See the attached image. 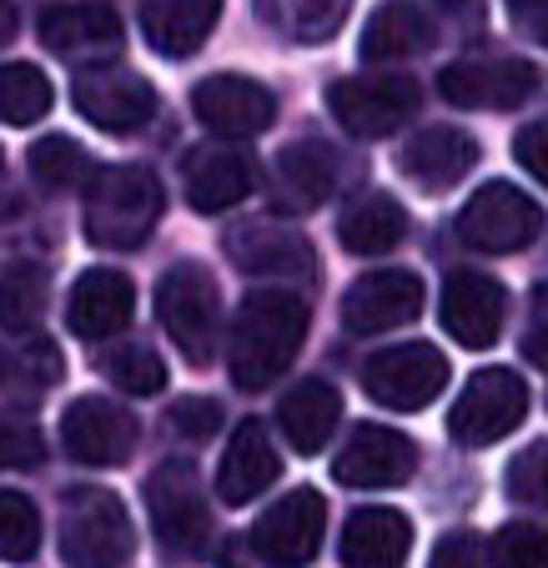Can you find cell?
I'll return each mask as SVG.
<instances>
[{
  "instance_id": "cell-1",
  "label": "cell",
  "mask_w": 548,
  "mask_h": 568,
  "mask_svg": "<svg viewBox=\"0 0 548 568\" xmlns=\"http://www.w3.org/2000/svg\"><path fill=\"white\" fill-rule=\"evenodd\" d=\"M307 343V302L287 287H257L242 297L237 322H232V383L242 393H267Z\"/></svg>"
},
{
  "instance_id": "cell-2",
  "label": "cell",
  "mask_w": 548,
  "mask_h": 568,
  "mask_svg": "<svg viewBox=\"0 0 548 568\" xmlns=\"http://www.w3.org/2000/svg\"><path fill=\"white\" fill-rule=\"evenodd\" d=\"M162 176L151 166H101L87 192V236L101 252H136L162 222Z\"/></svg>"
},
{
  "instance_id": "cell-3",
  "label": "cell",
  "mask_w": 548,
  "mask_h": 568,
  "mask_svg": "<svg viewBox=\"0 0 548 568\" xmlns=\"http://www.w3.org/2000/svg\"><path fill=\"white\" fill-rule=\"evenodd\" d=\"M156 317L192 367H212L222 343V292L202 262H172L156 282Z\"/></svg>"
},
{
  "instance_id": "cell-4",
  "label": "cell",
  "mask_w": 548,
  "mask_h": 568,
  "mask_svg": "<svg viewBox=\"0 0 548 568\" xmlns=\"http://www.w3.org/2000/svg\"><path fill=\"white\" fill-rule=\"evenodd\" d=\"M136 554L126 504L106 488H71L61 498V558L65 568H126Z\"/></svg>"
},
{
  "instance_id": "cell-5",
  "label": "cell",
  "mask_w": 548,
  "mask_h": 568,
  "mask_svg": "<svg viewBox=\"0 0 548 568\" xmlns=\"http://www.w3.org/2000/svg\"><path fill=\"white\" fill-rule=\"evenodd\" d=\"M141 498H146V514H151V534H156V544L166 554H182V558L202 554L206 534H212V508H206L196 463L186 458L156 463Z\"/></svg>"
},
{
  "instance_id": "cell-6",
  "label": "cell",
  "mask_w": 548,
  "mask_h": 568,
  "mask_svg": "<svg viewBox=\"0 0 548 568\" xmlns=\"http://www.w3.org/2000/svg\"><path fill=\"white\" fill-rule=\"evenodd\" d=\"M544 236V206L514 182H484L458 212V242L488 257H514Z\"/></svg>"
},
{
  "instance_id": "cell-7",
  "label": "cell",
  "mask_w": 548,
  "mask_h": 568,
  "mask_svg": "<svg viewBox=\"0 0 548 568\" xmlns=\"http://www.w3.org/2000/svg\"><path fill=\"white\" fill-rule=\"evenodd\" d=\"M423 106V87L413 75H353L327 87V111L357 141L398 136Z\"/></svg>"
},
{
  "instance_id": "cell-8",
  "label": "cell",
  "mask_w": 548,
  "mask_h": 568,
  "mask_svg": "<svg viewBox=\"0 0 548 568\" xmlns=\"http://www.w3.org/2000/svg\"><path fill=\"white\" fill-rule=\"evenodd\" d=\"M528 418V383L514 367H484L468 377L448 413V433L458 448H488L518 433Z\"/></svg>"
},
{
  "instance_id": "cell-9",
  "label": "cell",
  "mask_w": 548,
  "mask_h": 568,
  "mask_svg": "<svg viewBox=\"0 0 548 568\" xmlns=\"http://www.w3.org/2000/svg\"><path fill=\"white\" fill-rule=\"evenodd\" d=\"M363 387L373 403H383L393 413H423L448 387V357L433 343L383 347L363 363Z\"/></svg>"
},
{
  "instance_id": "cell-10",
  "label": "cell",
  "mask_w": 548,
  "mask_h": 568,
  "mask_svg": "<svg viewBox=\"0 0 548 568\" xmlns=\"http://www.w3.org/2000/svg\"><path fill=\"white\" fill-rule=\"evenodd\" d=\"M71 101L106 136H136L156 116V87L136 71H121V65H81Z\"/></svg>"
},
{
  "instance_id": "cell-11",
  "label": "cell",
  "mask_w": 548,
  "mask_h": 568,
  "mask_svg": "<svg viewBox=\"0 0 548 568\" xmlns=\"http://www.w3.org/2000/svg\"><path fill=\"white\" fill-rule=\"evenodd\" d=\"M327 528V504L317 488H292L282 494V504H272L267 514L252 524V554L267 568H307L323 548Z\"/></svg>"
},
{
  "instance_id": "cell-12",
  "label": "cell",
  "mask_w": 548,
  "mask_h": 568,
  "mask_svg": "<svg viewBox=\"0 0 548 568\" xmlns=\"http://www.w3.org/2000/svg\"><path fill=\"white\" fill-rule=\"evenodd\" d=\"M141 423L131 408L111 403V397H75L61 413V443L65 458L81 468H121L136 453Z\"/></svg>"
},
{
  "instance_id": "cell-13",
  "label": "cell",
  "mask_w": 548,
  "mask_h": 568,
  "mask_svg": "<svg viewBox=\"0 0 548 568\" xmlns=\"http://www.w3.org/2000/svg\"><path fill=\"white\" fill-rule=\"evenodd\" d=\"M438 91L458 111H518L538 91V71L524 55H474L438 75Z\"/></svg>"
},
{
  "instance_id": "cell-14",
  "label": "cell",
  "mask_w": 548,
  "mask_h": 568,
  "mask_svg": "<svg viewBox=\"0 0 548 568\" xmlns=\"http://www.w3.org/2000/svg\"><path fill=\"white\" fill-rule=\"evenodd\" d=\"M438 317L448 327V337L468 353H484L504 337V322H508V292L498 277L474 267H458L448 272L443 282V302H438Z\"/></svg>"
},
{
  "instance_id": "cell-15",
  "label": "cell",
  "mask_w": 548,
  "mask_h": 568,
  "mask_svg": "<svg viewBox=\"0 0 548 568\" xmlns=\"http://www.w3.org/2000/svg\"><path fill=\"white\" fill-rule=\"evenodd\" d=\"M413 473H418V443L383 423H363L333 458V483L343 488H403Z\"/></svg>"
},
{
  "instance_id": "cell-16",
  "label": "cell",
  "mask_w": 548,
  "mask_h": 568,
  "mask_svg": "<svg viewBox=\"0 0 548 568\" xmlns=\"http://www.w3.org/2000/svg\"><path fill=\"white\" fill-rule=\"evenodd\" d=\"M226 257L237 262L247 277H267V282H307L317 272V252L312 242L287 222H242L237 232L226 236Z\"/></svg>"
},
{
  "instance_id": "cell-17",
  "label": "cell",
  "mask_w": 548,
  "mask_h": 568,
  "mask_svg": "<svg viewBox=\"0 0 548 568\" xmlns=\"http://www.w3.org/2000/svg\"><path fill=\"white\" fill-rule=\"evenodd\" d=\"M192 111L202 126H212L216 136H232V141H247V136H262V131L277 121V97H272L262 81L252 75H206L196 81L192 91Z\"/></svg>"
},
{
  "instance_id": "cell-18",
  "label": "cell",
  "mask_w": 548,
  "mask_h": 568,
  "mask_svg": "<svg viewBox=\"0 0 548 568\" xmlns=\"http://www.w3.org/2000/svg\"><path fill=\"white\" fill-rule=\"evenodd\" d=\"M423 312V282L418 272L387 267V272H367L347 287L343 297V327L353 337H377L393 333L403 322H413Z\"/></svg>"
},
{
  "instance_id": "cell-19",
  "label": "cell",
  "mask_w": 548,
  "mask_h": 568,
  "mask_svg": "<svg viewBox=\"0 0 548 568\" xmlns=\"http://www.w3.org/2000/svg\"><path fill=\"white\" fill-rule=\"evenodd\" d=\"M257 186V161L242 146H196L182 161V192L192 202V212L222 216L237 202H247Z\"/></svg>"
},
{
  "instance_id": "cell-20",
  "label": "cell",
  "mask_w": 548,
  "mask_h": 568,
  "mask_svg": "<svg viewBox=\"0 0 548 568\" xmlns=\"http://www.w3.org/2000/svg\"><path fill=\"white\" fill-rule=\"evenodd\" d=\"M35 31L45 51L75 65H106L126 41V26L111 6H51Z\"/></svg>"
},
{
  "instance_id": "cell-21",
  "label": "cell",
  "mask_w": 548,
  "mask_h": 568,
  "mask_svg": "<svg viewBox=\"0 0 548 568\" xmlns=\"http://www.w3.org/2000/svg\"><path fill=\"white\" fill-rule=\"evenodd\" d=\"M337 172H343V161L327 141H292L272 161V206L277 212H317L323 202H333Z\"/></svg>"
},
{
  "instance_id": "cell-22",
  "label": "cell",
  "mask_w": 548,
  "mask_h": 568,
  "mask_svg": "<svg viewBox=\"0 0 548 568\" xmlns=\"http://www.w3.org/2000/svg\"><path fill=\"white\" fill-rule=\"evenodd\" d=\"M131 312H136V287L116 267H87L65 302V322L81 343H106V337L126 333Z\"/></svg>"
},
{
  "instance_id": "cell-23",
  "label": "cell",
  "mask_w": 548,
  "mask_h": 568,
  "mask_svg": "<svg viewBox=\"0 0 548 568\" xmlns=\"http://www.w3.org/2000/svg\"><path fill=\"white\" fill-rule=\"evenodd\" d=\"M474 166H478V141L463 126H423L398 151V172L423 192H448Z\"/></svg>"
},
{
  "instance_id": "cell-24",
  "label": "cell",
  "mask_w": 548,
  "mask_h": 568,
  "mask_svg": "<svg viewBox=\"0 0 548 568\" xmlns=\"http://www.w3.org/2000/svg\"><path fill=\"white\" fill-rule=\"evenodd\" d=\"M277 478H282L277 443H272L267 423L247 418L237 433H232V443H226V453H222V468H216V498L232 504V508H242V504H252V498L267 494Z\"/></svg>"
},
{
  "instance_id": "cell-25",
  "label": "cell",
  "mask_w": 548,
  "mask_h": 568,
  "mask_svg": "<svg viewBox=\"0 0 548 568\" xmlns=\"http://www.w3.org/2000/svg\"><path fill=\"white\" fill-rule=\"evenodd\" d=\"M433 41H438V26L428 21L423 6H413V0H387V6H377V11L367 16L357 55H363L367 65H403V61H413V55L433 51Z\"/></svg>"
},
{
  "instance_id": "cell-26",
  "label": "cell",
  "mask_w": 548,
  "mask_h": 568,
  "mask_svg": "<svg viewBox=\"0 0 548 568\" xmlns=\"http://www.w3.org/2000/svg\"><path fill=\"white\" fill-rule=\"evenodd\" d=\"M222 21V0H141V31L151 51L166 61H186L206 45Z\"/></svg>"
},
{
  "instance_id": "cell-27",
  "label": "cell",
  "mask_w": 548,
  "mask_h": 568,
  "mask_svg": "<svg viewBox=\"0 0 548 568\" xmlns=\"http://www.w3.org/2000/svg\"><path fill=\"white\" fill-rule=\"evenodd\" d=\"M347 568H403L413 554V518L398 508H357L337 544Z\"/></svg>"
},
{
  "instance_id": "cell-28",
  "label": "cell",
  "mask_w": 548,
  "mask_h": 568,
  "mask_svg": "<svg viewBox=\"0 0 548 568\" xmlns=\"http://www.w3.org/2000/svg\"><path fill=\"white\" fill-rule=\"evenodd\" d=\"M277 423H282V438H287L302 458H312V453H323V443H333L337 423H343V397H337L333 383L307 377V383H297L277 403Z\"/></svg>"
},
{
  "instance_id": "cell-29",
  "label": "cell",
  "mask_w": 548,
  "mask_h": 568,
  "mask_svg": "<svg viewBox=\"0 0 548 568\" xmlns=\"http://www.w3.org/2000/svg\"><path fill=\"white\" fill-rule=\"evenodd\" d=\"M408 236V212L403 202H393L387 192H363L343 206L337 216V242H343L353 257H383Z\"/></svg>"
},
{
  "instance_id": "cell-30",
  "label": "cell",
  "mask_w": 548,
  "mask_h": 568,
  "mask_svg": "<svg viewBox=\"0 0 548 568\" xmlns=\"http://www.w3.org/2000/svg\"><path fill=\"white\" fill-rule=\"evenodd\" d=\"M257 16H262V26H272L277 36L317 45L343 26L347 0H257Z\"/></svg>"
},
{
  "instance_id": "cell-31",
  "label": "cell",
  "mask_w": 548,
  "mask_h": 568,
  "mask_svg": "<svg viewBox=\"0 0 548 568\" xmlns=\"http://www.w3.org/2000/svg\"><path fill=\"white\" fill-rule=\"evenodd\" d=\"M45 312V272L35 262L0 267V327L11 337H31Z\"/></svg>"
},
{
  "instance_id": "cell-32",
  "label": "cell",
  "mask_w": 548,
  "mask_h": 568,
  "mask_svg": "<svg viewBox=\"0 0 548 568\" xmlns=\"http://www.w3.org/2000/svg\"><path fill=\"white\" fill-rule=\"evenodd\" d=\"M26 161H31L35 186H45V192H75L91 176V151L65 131H45L41 141H31Z\"/></svg>"
},
{
  "instance_id": "cell-33",
  "label": "cell",
  "mask_w": 548,
  "mask_h": 568,
  "mask_svg": "<svg viewBox=\"0 0 548 568\" xmlns=\"http://www.w3.org/2000/svg\"><path fill=\"white\" fill-rule=\"evenodd\" d=\"M51 101H55V91L41 65H31V61L0 65V121L6 126H35L51 111Z\"/></svg>"
},
{
  "instance_id": "cell-34",
  "label": "cell",
  "mask_w": 548,
  "mask_h": 568,
  "mask_svg": "<svg viewBox=\"0 0 548 568\" xmlns=\"http://www.w3.org/2000/svg\"><path fill=\"white\" fill-rule=\"evenodd\" d=\"M41 554V514L26 494L0 488V558L6 564H31Z\"/></svg>"
},
{
  "instance_id": "cell-35",
  "label": "cell",
  "mask_w": 548,
  "mask_h": 568,
  "mask_svg": "<svg viewBox=\"0 0 548 568\" xmlns=\"http://www.w3.org/2000/svg\"><path fill=\"white\" fill-rule=\"evenodd\" d=\"M106 377L131 397H156L166 387V363L151 353V347L131 343V347H116V353L106 357Z\"/></svg>"
},
{
  "instance_id": "cell-36",
  "label": "cell",
  "mask_w": 548,
  "mask_h": 568,
  "mask_svg": "<svg viewBox=\"0 0 548 568\" xmlns=\"http://www.w3.org/2000/svg\"><path fill=\"white\" fill-rule=\"evenodd\" d=\"M494 568H548V528L538 524H508L488 544Z\"/></svg>"
},
{
  "instance_id": "cell-37",
  "label": "cell",
  "mask_w": 548,
  "mask_h": 568,
  "mask_svg": "<svg viewBox=\"0 0 548 568\" xmlns=\"http://www.w3.org/2000/svg\"><path fill=\"white\" fill-rule=\"evenodd\" d=\"M508 498L534 514H548V438L528 443L514 463H508Z\"/></svg>"
},
{
  "instance_id": "cell-38",
  "label": "cell",
  "mask_w": 548,
  "mask_h": 568,
  "mask_svg": "<svg viewBox=\"0 0 548 568\" xmlns=\"http://www.w3.org/2000/svg\"><path fill=\"white\" fill-rule=\"evenodd\" d=\"M45 463V438L31 418L21 413H0V468L6 473H26Z\"/></svg>"
},
{
  "instance_id": "cell-39",
  "label": "cell",
  "mask_w": 548,
  "mask_h": 568,
  "mask_svg": "<svg viewBox=\"0 0 548 568\" xmlns=\"http://www.w3.org/2000/svg\"><path fill=\"white\" fill-rule=\"evenodd\" d=\"M166 418H172V428L182 433V438L206 443L216 428H222V403H216V397H176Z\"/></svg>"
},
{
  "instance_id": "cell-40",
  "label": "cell",
  "mask_w": 548,
  "mask_h": 568,
  "mask_svg": "<svg viewBox=\"0 0 548 568\" xmlns=\"http://www.w3.org/2000/svg\"><path fill=\"white\" fill-rule=\"evenodd\" d=\"M428 568H484V538L474 528H453V534L438 538Z\"/></svg>"
},
{
  "instance_id": "cell-41",
  "label": "cell",
  "mask_w": 548,
  "mask_h": 568,
  "mask_svg": "<svg viewBox=\"0 0 548 568\" xmlns=\"http://www.w3.org/2000/svg\"><path fill=\"white\" fill-rule=\"evenodd\" d=\"M514 156L538 186H548V116L544 121H528L524 131L514 136Z\"/></svg>"
},
{
  "instance_id": "cell-42",
  "label": "cell",
  "mask_w": 548,
  "mask_h": 568,
  "mask_svg": "<svg viewBox=\"0 0 548 568\" xmlns=\"http://www.w3.org/2000/svg\"><path fill=\"white\" fill-rule=\"evenodd\" d=\"M524 357L548 373V282H538L528 297V327H524Z\"/></svg>"
},
{
  "instance_id": "cell-43",
  "label": "cell",
  "mask_w": 548,
  "mask_h": 568,
  "mask_svg": "<svg viewBox=\"0 0 548 568\" xmlns=\"http://www.w3.org/2000/svg\"><path fill=\"white\" fill-rule=\"evenodd\" d=\"M508 16H514V26L528 41L548 51V0H508Z\"/></svg>"
},
{
  "instance_id": "cell-44",
  "label": "cell",
  "mask_w": 548,
  "mask_h": 568,
  "mask_svg": "<svg viewBox=\"0 0 548 568\" xmlns=\"http://www.w3.org/2000/svg\"><path fill=\"white\" fill-rule=\"evenodd\" d=\"M448 21H458V26H478L484 21V0H433Z\"/></svg>"
},
{
  "instance_id": "cell-45",
  "label": "cell",
  "mask_w": 548,
  "mask_h": 568,
  "mask_svg": "<svg viewBox=\"0 0 548 568\" xmlns=\"http://www.w3.org/2000/svg\"><path fill=\"white\" fill-rule=\"evenodd\" d=\"M16 41V6L11 0H0V45Z\"/></svg>"
}]
</instances>
